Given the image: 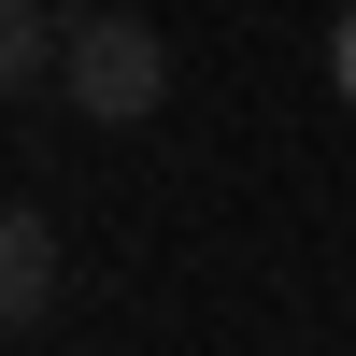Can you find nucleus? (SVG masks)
<instances>
[{"label": "nucleus", "instance_id": "nucleus-1", "mask_svg": "<svg viewBox=\"0 0 356 356\" xmlns=\"http://www.w3.org/2000/svg\"><path fill=\"white\" fill-rule=\"evenodd\" d=\"M57 86H72L86 129H143V114L171 100V43L143 15H72V72H57Z\"/></svg>", "mask_w": 356, "mask_h": 356}, {"label": "nucleus", "instance_id": "nucleus-2", "mask_svg": "<svg viewBox=\"0 0 356 356\" xmlns=\"http://www.w3.org/2000/svg\"><path fill=\"white\" fill-rule=\"evenodd\" d=\"M43 300H57V228L43 214H0V314L43 328Z\"/></svg>", "mask_w": 356, "mask_h": 356}, {"label": "nucleus", "instance_id": "nucleus-3", "mask_svg": "<svg viewBox=\"0 0 356 356\" xmlns=\"http://www.w3.org/2000/svg\"><path fill=\"white\" fill-rule=\"evenodd\" d=\"M0 72H15V86L72 72V15H43V0H15V15H0Z\"/></svg>", "mask_w": 356, "mask_h": 356}, {"label": "nucleus", "instance_id": "nucleus-4", "mask_svg": "<svg viewBox=\"0 0 356 356\" xmlns=\"http://www.w3.org/2000/svg\"><path fill=\"white\" fill-rule=\"evenodd\" d=\"M328 86H342V100H356V15L328 29Z\"/></svg>", "mask_w": 356, "mask_h": 356}]
</instances>
